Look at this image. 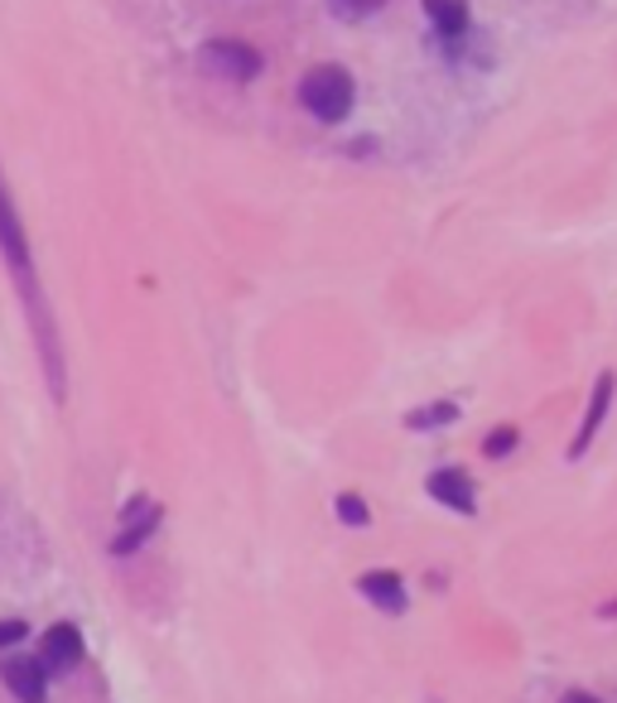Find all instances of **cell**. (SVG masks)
Here are the masks:
<instances>
[{"instance_id":"7c38bea8","label":"cell","mask_w":617,"mask_h":703,"mask_svg":"<svg viewBox=\"0 0 617 703\" xmlns=\"http://www.w3.org/2000/svg\"><path fill=\"white\" fill-rule=\"evenodd\" d=\"M333 511H338V521L352 525V530H366V525H372V511H366V501H362L358 492H343V497L333 501Z\"/></svg>"},{"instance_id":"7a4b0ae2","label":"cell","mask_w":617,"mask_h":703,"mask_svg":"<svg viewBox=\"0 0 617 703\" xmlns=\"http://www.w3.org/2000/svg\"><path fill=\"white\" fill-rule=\"evenodd\" d=\"M299 106L319 126H343L352 116V106H358V83L338 63H319V68H309L299 77Z\"/></svg>"},{"instance_id":"8fae6325","label":"cell","mask_w":617,"mask_h":703,"mask_svg":"<svg viewBox=\"0 0 617 703\" xmlns=\"http://www.w3.org/2000/svg\"><path fill=\"white\" fill-rule=\"evenodd\" d=\"M449 424H458V401H429V405L405 409V429H415V434L449 429Z\"/></svg>"},{"instance_id":"3957f363","label":"cell","mask_w":617,"mask_h":703,"mask_svg":"<svg viewBox=\"0 0 617 703\" xmlns=\"http://www.w3.org/2000/svg\"><path fill=\"white\" fill-rule=\"evenodd\" d=\"M199 68L213 77H227V83H252L266 68V58L252 44H242V39H208L199 49Z\"/></svg>"},{"instance_id":"9c48e42d","label":"cell","mask_w":617,"mask_h":703,"mask_svg":"<svg viewBox=\"0 0 617 703\" xmlns=\"http://www.w3.org/2000/svg\"><path fill=\"white\" fill-rule=\"evenodd\" d=\"M425 492L439 501V507H449L458 515H472L478 511V482L464 472V468H435L425 477Z\"/></svg>"},{"instance_id":"52a82bcc","label":"cell","mask_w":617,"mask_h":703,"mask_svg":"<svg viewBox=\"0 0 617 703\" xmlns=\"http://www.w3.org/2000/svg\"><path fill=\"white\" fill-rule=\"evenodd\" d=\"M613 395H617V371H598L594 395H588V409H584V424H579V434H574V444H570V462H579L588 448H594L603 419H608V409H613Z\"/></svg>"},{"instance_id":"9a60e30c","label":"cell","mask_w":617,"mask_h":703,"mask_svg":"<svg viewBox=\"0 0 617 703\" xmlns=\"http://www.w3.org/2000/svg\"><path fill=\"white\" fill-rule=\"evenodd\" d=\"M24 636H30V621H24V617H6V621H0V656L20 651Z\"/></svg>"},{"instance_id":"5bb4252c","label":"cell","mask_w":617,"mask_h":703,"mask_svg":"<svg viewBox=\"0 0 617 703\" xmlns=\"http://www.w3.org/2000/svg\"><path fill=\"white\" fill-rule=\"evenodd\" d=\"M386 0H328V10H333L338 20H366V15H376Z\"/></svg>"},{"instance_id":"2e32d148","label":"cell","mask_w":617,"mask_h":703,"mask_svg":"<svg viewBox=\"0 0 617 703\" xmlns=\"http://www.w3.org/2000/svg\"><path fill=\"white\" fill-rule=\"evenodd\" d=\"M560 703H603V699H594V694H588V689H570V694H564Z\"/></svg>"},{"instance_id":"6da1fadb","label":"cell","mask_w":617,"mask_h":703,"mask_svg":"<svg viewBox=\"0 0 617 703\" xmlns=\"http://www.w3.org/2000/svg\"><path fill=\"white\" fill-rule=\"evenodd\" d=\"M0 256H6V265H10V280H15L20 299H24V313H30L34 342H39V356H44L49 391H54V401H63V395H68V371H63L58 328H54V313H49L44 289H39L34 251H30V236H24V222H20L15 198H10V189H6V174H0Z\"/></svg>"},{"instance_id":"8992f818","label":"cell","mask_w":617,"mask_h":703,"mask_svg":"<svg viewBox=\"0 0 617 703\" xmlns=\"http://www.w3.org/2000/svg\"><path fill=\"white\" fill-rule=\"evenodd\" d=\"M0 680L20 703H49V670L39 665V656L6 651L0 656Z\"/></svg>"},{"instance_id":"4fadbf2b","label":"cell","mask_w":617,"mask_h":703,"mask_svg":"<svg viewBox=\"0 0 617 703\" xmlns=\"http://www.w3.org/2000/svg\"><path fill=\"white\" fill-rule=\"evenodd\" d=\"M517 439H521V434H517V424H497V429L488 434V439H482V454H488V458H507L511 448H517Z\"/></svg>"},{"instance_id":"5b68a950","label":"cell","mask_w":617,"mask_h":703,"mask_svg":"<svg viewBox=\"0 0 617 703\" xmlns=\"http://www.w3.org/2000/svg\"><path fill=\"white\" fill-rule=\"evenodd\" d=\"M83 656H87V641H83V631L73 627V621H54L44 636H39V665H44L49 674H68L83 665Z\"/></svg>"},{"instance_id":"30bf717a","label":"cell","mask_w":617,"mask_h":703,"mask_svg":"<svg viewBox=\"0 0 617 703\" xmlns=\"http://www.w3.org/2000/svg\"><path fill=\"white\" fill-rule=\"evenodd\" d=\"M419 10H425L429 24H435L439 44L458 49V39L468 34V6H464V0H419Z\"/></svg>"},{"instance_id":"277c9868","label":"cell","mask_w":617,"mask_h":703,"mask_svg":"<svg viewBox=\"0 0 617 703\" xmlns=\"http://www.w3.org/2000/svg\"><path fill=\"white\" fill-rule=\"evenodd\" d=\"M160 521H164L160 501H150V497H130V507L121 511V530H116V540H111V554H116V560L136 554V550L155 535V530H160Z\"/></svg>"},{"instance_id":"ba28073f","label":"cell","mask_w":617,"mask_h":703,"mask_svg":"<svg viewBox=\"0 0 617 703\" xmlns=\"http://www.w3.org/2000/svg\"><path fill=\"white\" fill-rule=\"evenodd\" d=\"M358 593L386 617L411 613V593H405V578L396 574V568H366V574L358 578Z\"/></svg>"}]
</instances>
